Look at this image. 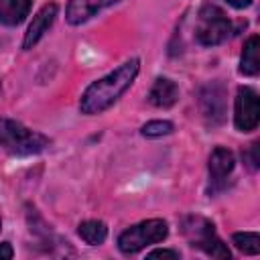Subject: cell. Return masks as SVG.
I'll return each instance as SVG.
<instances>
[{"label":"cell","instance_id":"6da1fadb","mask_svg":"<svg viewBox=\"0 0 260 260\" xmlns=\"http://www.w3.org/2000/svg\"><path fill=\"white\" fill-rule=\"evenodd\" d=\"M138 71H140V61L130 59V61L122 63L118 69H114L112 73H108L106 77L93 81L83 91L79 110L83 114H100V112L108 110L134 83Z\"/></svg>","mask_w":260,"mask_h":260},{"label":"cell","instance_id":"7a4b0ae2","mask_svg":"<svg viewBox=\"0 0 260 260\" xmlns=\"http://www.w3.org/2000/svg\"><path fill=\"white\" fill-rule=\"evenodd\" d=\"M0 146L10 154L28 156L45 150L49 146V138L41 132L22 126L16 120L0 118Z\"/></svg>","mask_w":260,"mask_h":260},{"label":"cell","instance_id":"3957f363","mask_svg":"<svg viewBox=\"0 0 260 260\" xmlns=\"http://www.w3.org/2000/svg\"><path fill=\"white\" fill-rule=\"evenodd\" d=\"M181 230H183L185 238L189 240V244L193 248L203 250L211 258H221V260L230 258L228 246L217 238L215 228L209 219H205L201 215H189V217L183 219Z\"/></svg>","mask_w":260,"mask_h":260},{"label":"cell","instance_id":"277c9868","mask_svg":"<svg viewBox=\"0 0 260 260\" xmlns=\"http://www.w3.org/2000/svg\"><path fill=\"white\" fill-rule=\"evenodd\" d=\"M230 35H232V22L225 16V12L219 6L205 2L199 10V20L195 26L197 43H201L205 47H213V45L223 43Z\"/></svg>","mask_w":260,"mask_h":260},{"label":"cell","instance_id":"5b68a950","mask_svg":"<svg viewBox=\"0 0 260 260\" xmlns=\"http://www.w3.org/2000/svg\"><path fill=\"white\" fill-rule=\"evenodd\" d=\"M167 234H169V225L165 219H146L124 230L118 238V248L124 254H136L150 244L162 242Z\"/></svg>","mask_w":260,"mask_h":260},{"label":"cell","instance_id":"8992f818","mask_svg":"<svg viewBox=\"0 0 260 260\" xmlns=\"http://www.w3.org/2000/svg\"><path fill=\"white\" fill-rule=\"evenodd\" d=\"M199 108H201V114H203V120L207 126H211V128L221 126L225 122V114H228L225 87L219 81L205 83L199 89Z\"/></svg>","mask_w":260,"mask_h":260},{"label":"cell","instance_id":"52a82bcc","mask_svg":"<svg viewBox=\"0 0 260 260\" xmlns=\"http://www.w3.org/2000/svg\"><path fill=\"white\" fill-rule=\"evenodd\" d=\"M258 120H260L258 93L252 87H240L236 95V112H234L236 128L242 132H250L258 126Z\"/></svg>","mask_w":260,"mask_h":260},{"label":"cell","instance_id":"ba28073f","mask_svg":"<svg viewBox=\"0 0 260 260\" xmlns=\"http://www.w3.org/2000/svg\"><path fill=\"white\" fill-rule=\"evenodd\" d=\"M234 165H236L234 152L223 148V146H217L209 154V177H211V183H213L211 191H217V189L223 187L225 177L234 171Z\"/></svg>","mask_w":260,"mask_h":260},{"label":"cell","instance_id":"9c48e42d","mask_svg":"<svg viewBox=\"0 0 260 260\" xmlns=\"http://www.w3.org/2000/svg\"><path fill=\"white\" fill-rule=\"evenodd\" d=\"M55 16H57V4H53V2H51V4H45V6L37 12V16L32 18V22H30L26 35H24L22 47H24V49L35 47V45L41 41V37L51 28Z\"/></svg>","mask_w":260,"mask_h":260},{"label":"cell","instance_id":"30bf717a","mask_svg":"<svg viewBox=\"0 0 260 260\" xmlns=\"http://www.w3.org/2000/svg\"><path fill=\"white\" fill-rule=\"evenodd\" d=\"M114 2H118V0H69L67 12H65L67 22L69 24H81Z\"/></svg>","mask_w":260,"mask_h":260},{"label":"cell","instance_id":"8fae6325","mask_svg":"<svg viewBox=\"0 0 260 260\" xmlns=\"http://www.w3.org/2000/svg\"><path fill=\"white\" fill-rule=\"evenodd\" d=\"M177 100H179V87L175 81L167 77H158L148 91V102L156 108H171L177 104Z\"/></svg>","mask_w":260,"mask_h":260},{"label":"cell","instance_id":"7c38bea8","mask_svg":"<svg viewBox=\"0 0 260 260\" xmlns=\"http://www.w3.org/2000/svg\"><path fill=\"white\" fill-rule=\"evenodd\" d=\"M30 10V0H0V24L16 26Z\"/></svg>","mask_w":260,"mask_h":260},{"label":"cell","instance_id":"4fadbf2b","mask_svg":"<svg viewBox=\"0 0 260 260\" xmlns=\"http://www.w3.org/2000/svg\"><path fill=\"white\" fill-rule=\"evenodd\" d=\"M260 39L258 35H252L246 45H244V51H242V59H240V73L244 75H258L260 71Z\"/></svg>","mask_w":260,"mask_h":260},{"label":"cell","instance_id":"5bb4252c","mask_svg":"<svg viewBox=\"0 0 260 260\" xmlns=\"http://www.w3.org/2000/svg\"><path fill=\"white\" fill-rule=\"evenodd\" d=\"M77 232H79L81 240H83L85 244H89V246L102 244V242L106 240V236H108V228H106V223L100 221V219H87V221L79 223V230H77Z\"/></svg>","mask_w":260,"mask_h":260},{"label":"cell","instance_id":"9a60e30c","mask_svg":"<svg viewBox=\"0 0 260 260\" xmlns=\"http://www.w3.org/2000/svg\"><path fill=\"white\" fill-rule=\"evenodd\" d=\"M232 240H234L236 248H238L240 252H244V254L256 256V254L260 252V238H258V234H254V232H238V234L232 236Z\"/></svg>","mask_w":260,"mask_h":260},{"label":"cell","instance_id":"2e32d148","mask_svg":"<svg viewBox=\"0 0 260 260\" xmlns=\"http://www.w3.org/2000/svg\"><path fill=\"white\" fill-rule=\"evenodd\" d=\"M140 132H142L144 136H148V138H158V136L171 134V132H173V124L167 122V120H152V122L144 124Z\"/></svg>","mask_w":260,"mask_h":260},{"label":"cell","instance_id":"e0dca14e","mask_svg":"<svg viewBox=\"0 0 260 260\" xmlns=\"http://www.w3.org/2000/svg\"><path fill=\"white\" fill-rule=\"evenodd\" d=\"M258 142H254L252 146H250V150L244 154V158L248 160V165H250V169H258V162H260V156H258Z\"/></svg>","mask_w":260,"mask_h":260},{"label":"cell","instance_id":"ac0fdd59","mask_svg":"<svg viewBox=\"0 0 260 260\" xmlns=\"http://www.w3.org/2000/svg\"><path fill=\"white\" fill-rule=\"evenodd\" d=\"M148 258H179V252H175V250H152L150 254H148Z\"/></svg>","mask_w":260,"mask_h":260},{"label":"cell","instance_id":"d6986e66","mask_svg":"<svg viewBox=\"0 0 260 260\" xmlns=\"http://www.w3.org/2000/svg\"><path fill=\"white\" fill-rule=\"evenodd\" d=\"M12 256H14V252H12V246H10L8 242L0 244V258H4V260H10Z\"/></svg>","mask_w":260,"mask_h":260},{"label":"cell","instance_id":"ffe728a7","mask_svg":"<svg viewBox=\"0 0 260 260\" xmlns=\"http://www.w3.org/2000/svg\"><path fill=\"white\" fill-rule=\"evenodd\" d=\"M228 4H232L234 8H246L252 4V0H228Z\"/></svg>","mask_w":260,"mask_h":260}]
</instances>
